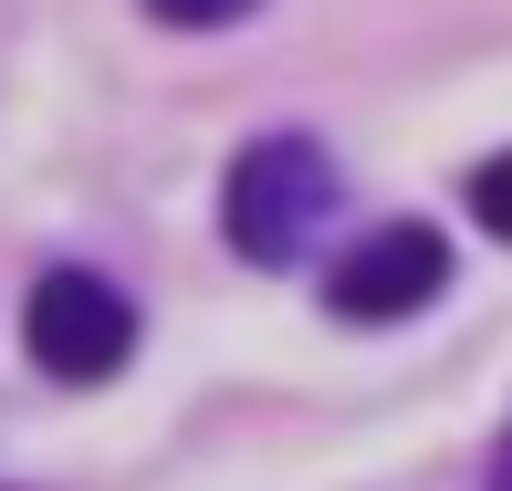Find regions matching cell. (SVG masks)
<instances>
[{"label":"cell","mask_w":512,"mask_h":491,"mask_svg":"<svg viewBox=\"0 0 512 491\" xmlns=\"http://www.w3.org/2000/svg\"><path fill=\"white\" fill-rule=\"evenodd\" d=\"M21 345H32V366L53 387H105L115 366L136 356V303L115 293L105 272L63 262V272L32 283V303H21Z\"/></svg>","instance_id":"obj_2"},{"label":"cell","mask_w":512,"mask_h":491,"mask_svg":"<svg viewBox=\"0 0 512 491\" xmlns=\"http://www.w3.org/2000/svg\"><path fill=\"white\" fill-rule=\"evenodd\" d=\"M439 283H450V241H439L429 220H377L335 262L324 303H335L345 324H408L418 303H439Z\"/></svg>","instance_id":"obj_3"},{"label":"cell","mask_w":512,"mask_h":491,"mask_svg":"<svg viewBox=\"0 0 512 491\" xmlns=\"http://www.w3.org/2000/svg\"><path fill=\"white\" fill-rule=\"evenodd\" d=\"M492 491H512V429H502V450H492Z\"/></svg>","instance_id":"obj_6"},{"label":"cell","mask_w":512,"mask_h":491,"mask_svg":"<svg viewBox=\"0 0 512 491\" xmlns=\"http://www.w3.org/2000/svg\"><path fill=\"white\" fill-rule=\"evenodd\" d=\"M262 0H147V21H168V32H230V21H251Z\"/></svg>","instance_id":"obj_5"},{"label":"cell","mask_w":512,"mask_h":491,"mask_svg":"<svg viewBox=\"0 0 512 491\" xmlns=\"http://www.w3.org/2000/svg\"><path fill=\"white\" fill-rule=\"evenodd\" d=\"M324 220H335V157H324L304 126H272V136H251V147L230 157L220 230H230L241 262H262V272L304 262V251L324 241Z\"/></svg>","instance_id":"obj_1"},{"label":"cell","mask_w":512,"mask_h":491,"mask_svg":"<svg viewBox=\"0 0 512 491\" xmlns=\"http://www.w3.org/2000/svg\"><path fill=\"white\" fill-rule=\"evenodd\" d=\"M471 220L492 230V241H512V147H502V157H481V168H471Z\"/></svg>","instance_id":"obj_4"}]
</instances>
